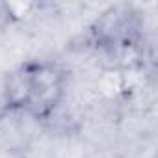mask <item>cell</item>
I'll return each instance as SVG.
<instances>
[{"instance_id":"cell-1","label":"cell","mask_w":158,"mask_h":158,"mask_svg":"<svg viewBox=\"0 0 158 158\" xmlns=\"http://www.w3.org/2000/svg\"><path fill=\"white\" fill-rule=\"evenodd\" d=\"M63 86L65 76L58 67L48 63L26 65L10 78L6 88L8 104L35 117H43L60 102Z\"/></svg>"}]
</instances>
